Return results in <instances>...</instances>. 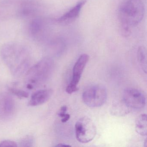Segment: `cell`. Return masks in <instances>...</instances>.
<instances>
[{
	"instance_id": "obj_6",
	"label": "cell",
	"mask_w": 147,
	"mask_h": 147,
	"mask_svg": "<svg viewBox=\"0 0 147 147\" xmlns=\"http://www.w3.org/2000/svg\"><path fill=\"white\" fill-rule=\"evenodd\" d=\"M123 101L131 110H140L146 105V97L142 92L136 88H130L125 90Z\"/></svg>"
},
{
	"instance_id": "obj_16",
	"label": "cell",
	"mask_w": 147,
	"mask_h": 147,
	"mask_svg": "<svg viewBox=\"0 0 147 147\" xmlns=\"http://www.w3.org/2000/svg\"><path fill=\"white\" fill-rule=\"evenodd\" d=\"M33 144H34V139L31 136H27L22 138L19 142V146L20 147H32Z\"/></svg>"
},
{
	"instance_id": "obj_5",
	"label": "cell",
	"mask_w": 147,
	"mask_h": 147,
	"mask_svg": "<svg viewBox=\"0 0 147 147\" xmlns=\"http://www.w3.org/2000/svg\"><path fill=\"white\" fill-rule=\"evenodd\" d=\"M75 132L78 141L82 143H87L95 138L97 129L94 123L90 118L83 117L76 123Z\"/></svg>"
},
{
	"instance_id": "obj_13",
	"label": "cell",
	"mask_w": 147,
	"mask_h": 147,
	"mask_svg": "<svg viewBox=\"0 0 147 147\" xmlns=\"http://www.w3.org/2000/svg\"><path fill=\"white\" fill-rule=\"evenodd\" d=\"M146 49L144 46H140L137 51V57L138 62L143 71L147 73V55Z\"/></svg>"
},
{
	"instance_id": "obj_4",
	"label": "cell",
	"mask_w": 147,
	"mask_h": 147,
	"mask_svg": "<svg viewBox=\"0 0 147 147\" xmlns=\"http://www.w3.org/2000/svg\"><path fill=\"white\" fill-rule=\"evenodd\" d=\"M82 97L83 101L88 106L100 107L106 101L107 91L103 85L94 84L89 86L84 90Z\"/></svg>"
},
{
	"instance_id": "obj_9",
	"label": "cell",
	"mask_w": 147,
	"mask_h": 147,
	"mask_svg": "<svg viewBox=\"0 0 147 147\" xmlns=\"http://www.w3.org/2000/svg\"><path fill=\"white\" fill-rule=\"evenodd\" d=\"M86 3V0H82L68 11L56 20L57 22L63 25H68L75 21L80 16L82 7Z\"/></svg>"
},
{
	"instance_id": "obj_11",
	"label": "cell",
	"mask_w": 147,
	"mask_h": 147,
	"mask_svg": "<svg viewBox=\"0 0 147 147\" xmlns=\"http://www.w3.org/2000/svg\"><path fill=\"white\" fill-rule=\"evenodd\" d=\"M131 110L125 105L123 100L117 101L112 106L111 113L113 115L122 117L130 112Z\"/></svg>"
},
{
	"instance_id": "obj_18",
	"label": "cell",
	"mask_w": 147,
	"mask_h": 147,
	"mask_svg": "<svg viewBox=\"0 0 147 147\" xmlns=\"http://www.w3.org/2000/svg\"><path fill=\"white\" fill-rule=\"evenodd\" d=\"M17 144L13 141L5 140L0 142V147H17Z\"/></svg>"
},
{
	"instance_id": "obj_1",
	"label": "cell",
	"mask_w": 147,
	"mask_h": 147,
	"mask_svg": "<svg viewBox=\"0 0 147 147\" xmlns=\"http://www.w3.org/2000/svg\"><path fill=\"white\" fill-rule=\"evenodd\" d=\"M1 57L12 75L19 77L30 68L31 57L30 51L24 45L10 43L2 48Z\"/></svg>"
},
{
	"instance_id": "obj_15",
	"label": "cell",
	"mask_w": 147,
	"mask_h": 147,
	"mask_svg": "<svg viewBox=\"0 0 147 147\" xmlns=\"http://www.w3.org/2000/svg\"><path fill=\"white\" fill-rule=\"evenodd\" d=\"M67 107L66 105L63 106L61 107L60 111L58 112V115L61 118L62 123H66L70 119V116L69 114L67 113Z\"/></svg>"
},
{
	"instance_id": "obj_17",
	"label": "cell",
	"mask_w": 147,
	"mask_h": 147,
	"mask_svg": "<svg viewBox=\"0 0 147 147\" xmlns=\"http://www.w3.org/2000/svg\"><path fill=\"white\" fill-rule=\"evenodd\" d=\"M9 90L12 94L21 98H26L29 96V94L27 92L18 88L10 87L9 88Z\"/></svg>"
},
{
	"instance_id": "obj_20",
	"label": "cell",
	"mask_w": 147,
	"mask_h": 147,
	"mask_svg": "<svg viewBox=\"0 0 147 147\" xmlns=\"http://www.w3.org/2000/svg\"><path fill=\"white\" fill-rule=\"evenodd\" d=\"M56 146H59V147H71V146L68 144H59Z\"/></svg>"
},
{
	"instance_id": "obj_3",
	"label": "cell",
	"mask_w": 147,
	"mask_h": 147,
	"mask_svg": "<svg viewBox=\"0 0 147 147\" xmlns=\"http://www.w3.org/2000/svg\"><path fill=\"white\" fill-rule=\"evenodd\" d=\"M144 4L141 0H126L121 3L118 11L121 25L135 27L141 22L144 16Z\"/></svg>"
},
{
	"instance_id": "obj_2",
	"label": "cell",
	"mask_w": 147,
	"mask_h": 147,
	"mask_svg": "<svg viewBox=\"0 0 147 147\" xmlns=\"http://www.w3.org/2000/svg\"><path fill=\"white\" fill-rule=\"evenodd\" d=\"M54 69V62L50 57L41 59L26 73V86L29 89L39 86L49 80Z\"/></svg>"
},
{
	"instance_id": "obj_10",
	"label": "cell",
	"mask_w": 147,
	"mask_h": 147,
	"mask_svg": "<svg viewBox=\"0 0 147 147\" xmlns=\"http://www.w3.org/2000/svg\"><path fill=\"white\" fill-rule=\"evenodd\" d=\"M53 91L51 89H40L36 91L31 97L29 105L36 106L47 102L51 97Z\"/></svg>"
},
{
	"instance_id": "obj_14",
	"label": "cell",
	"mask_w": 147,
	"mask_h": 147,
	"mask_svg": "<svg viewBox=\"0 0 147 147\" xmlns=\"http://www.w3.org/2000/svg\"><path fill=\"white\" fill-rule=\"evenodd\" d=\"M30 32L33 36H38L43 29V23L40 19L33 20L30 26Z\"/></svg>"
},
{
	"instance_id": "obj_19",
	"label": "cell",
	"mask_w": 147,
	"mask_h": 147,
	"mask_svg": "<svg viewBox=\"0 0 147 147\" xmlns=\"http://www.w3.org/2000/svg\"><path fill=\"white\" fill-rule=\"evenodd\" d=\"M131 28L128 26L121 25V32L122 36L125 37H127L131 34Z\"/></svg>"
},
{
	"instance_id": "obj_8",
	"label": "cell",
	"mask_w": 147,
	"mask_h": 147,
	"mask_svg": "<svg viewBox=\"0 0 147 147\" xmlns=\"http://www.w3.org/2000/svg\"><path fill=\"white\" fill-rule=\"evenodd\" d=\"M15 108V101L12 97L6 93H0V119L11 117Z\"/></svg>"
},
{
	"instance_id": "obj_12",
	"label": "cell",
	"mask_w": 147,
	"mask_h": 147,
	"mask_svg": "<svg viewBox=\"0 0 147 147\" xmlns=\"http://www.w3.org/2000/svg\"><path fill=\"white\" fill-rule=\"evenodd\" d=\"M136 130L137 132L142 136H146L147 134V115H139L136 121Z\"/></svg>"
},
{
	"instance_id": "obj_7",
	"label": "cell",
	"mask_w": 147,
	"mask_h": 147,
	"mask_svg": "<svg viewBox=\"0 0 147 147\" xmlns=\"http://www.w3.org/2000/svg\"><path fill=\"white\" fill-rule=\"evenodd\" d=\"M89 59L88 55L83 54L81 55L75 63L73 68L72 80L66 88V92L69 94H72L79 90L77 86Z\"/></svg>"
}]
</instances>
